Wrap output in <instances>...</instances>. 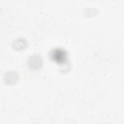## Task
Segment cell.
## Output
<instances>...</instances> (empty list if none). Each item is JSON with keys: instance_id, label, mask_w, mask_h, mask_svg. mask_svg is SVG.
I'll return each instance as SVG.
<instances>
[{"instance_id": "obj_1", "label": "cell", "mask_w": 124, "mask_h": 124, "mask_svg": "<svg viewBox=\"0 0 124 124\" xmlns=\"http://www.w3.org/2000/svg\"><path fill=\"white\" fill-rule=\"evenodd\" d=\"M51 60L59 64H63L67 63L68 54L67 51L61 48H56L51 50L49 53Z\"/></svg>"}, {"instance_id": "obj_2", "label": "cell", "mask_w": 124, "mask_h": 124, "mask_svg": "<svg viewBox=\"0 0 124 124\" xmlns=\"http://www.w3.org/2000/svg\"><path fill=\"white\" fill-rule=\"evenodd\" d=\"M43 63L42 57L38 54H34L30 56L28 60V64L29 68L32 70L40 69Z\"/></svg>"}, {"instance_id": "obj_3", "label": "cell", "mask_w": 124, "mask_h": 124, "mask_svg": "<svg viewBox=\"0 0 124 124\" xmlns=\"http://www.w3.org/2000/svg\"><path fill=\"white\" fill-rule=\"evenodd\" d=\"M18 78V74L16 71H9L5 73L4 76V80L6 84L13 85L16 83Z\"/></svg>"}, {"instance_id": "obj_4", "label": "cell", "mask_w": 124, "mask_h": 124, "mask_svg": "<svg viewBox=\"0 0 124 124\" xmlns=\"http://www.w3.org/2000/svg\"><path fill=\"white\" fill-rule=\"evenodd\" d=\"M27 46V41L23 38H18L15 39L12 45L13 48L17 51H20L24 49Z\"/></svg>"}]
</instances>
